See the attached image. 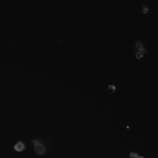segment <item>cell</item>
Segmentation results:
<instances>
[{
	"label": "cell",
	"instance_id": "5",
	"mask_svg": "<svg viewBox=\"0 0 158 158\" xmlns=\"http://www.w3.org/2000/svg\"><path fill=\"white\" fill-rule=\"evenodd\" d=\"M129 157L130 158H137L139 157V154L138 153H136V152H133V151H132V152H130L129 154Z\"/></svg>",
	"mask_w": 158,
	"mask_h": 158
},
{
	"label": "cell",
	"instance_id": "7",
	"mask_svg": "<svg viewBox=\"0 0 158 158\" xmlns=\"http://www.w3.org/2000/svg\"><path fill=\"white\" fill-rule=\"evenodd\" d=\"M148 7H147L146 5H143V13H148Z\"/></svg>",
	"mask_w": 158,
	"mask_h": 158
},
{
	"label": "cell",
	"instance_id": "2",
	"mask_svg": "<svg viewBox=\"0 0 158 158\" xmlns=\"http://www.w3.org/2000/svg\"><path fill=\"white\" fill-rule=\"evenodd\" d=\"M13 149L16 151H17V152H22V151H25L26 149V144L23 141L19 140L17 143H16V144L13 146Z\"/></svg>",
	"mask_w": 158,
	"mask_h": 158
},
{
	"label": "cell",
	"instance_id": "3",
	"mask_svg": "<svg viewBox=\"0 0 158 158\" xmlns=\"http://www.w3.org/2000/svg\"><path fill=\"white\" fill-rule=\"evenodd\" d=\"M135 48L137 50V52H148V51L146 49V48L144 47V44L142 43V42L140 40H137L136 42V45H135Z\"/></svg>",
	"mask_w": 158,
	"mask_h": 158
},
{
	"label": "cell",
	"instance_id": "4",
	"mask_svg": "<svg viewBox=\"0 0 158 158\" xmlns=\"http://www.w3.org/2000/svg\"><path fill=\"white\" fill-rule=\"evenodd\" d=\"M116 90H117V87L115 85H109L108 86V91L110 92L111 94H113L116 91Z\"/></svg>",
	"mask_w": 158,
	"mask_h": 158
},
{
	"label": "cell",
	"instance_id": "8",
	"mask_svg": "<svg viewBox=\"0 0 158 158\" xmlns=\"http://www.w3.org/2000/svg\"><path fill=\"white\" fill-rule=\"evenodd\" d=\"M137 158H144V157H142V156H139L138 157H137Z\"/></svg>",
	"mask_w": 158,
	"mask_h": 158
},
{
	"label": "cell",
	"instance_id": "6",
	"mask_svg": "<svg viewBox=\"0 0 158 158\" xmlns=\"http://www.w3.org/2000/svg\"><path fill=\"white\" fill-rule=\"evenodd\" d=\"M143 56H144V53L141 52H137V53H136V58L137 59H141V58H143Z\"/></svg>",
	"mask_w": 158,
	"mask_h": 158
},
{
	"label": "cell",
	"instance_id": "1",
	"mask_svg": "<svg viewBox=\"0 0 158 158\" xmlns=\"http://www.w3.org/2000/svg\"><path fill=\"white\" fill-rule=\"evenodd\" d=\"M32 143L34 146V151L36 154L43 156L46 153V148L40 139H33Z\"/></svg>",
	"mask_w": 158,
	"mask_h": 158
}]
</instances>
